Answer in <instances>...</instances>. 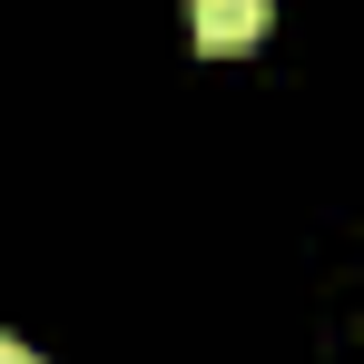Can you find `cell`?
<instances>
[{
	"instance_id": "obj_1",
	"label": "cell",
	"mask_w": 364,
	"mask_h": 364,
	"mask_svg": "<svg viewBox=\"0 0 364 364\" xmlns=\"http://www.w3.org/2000/svg\"><path fill=\"white\" fill-rule=\"evenodd\" d=\"M187 30H197L207 60H237V50H256L276 30V0H187Z\"/></svg>"
},
{
	"instance_id": "obj_2",
	"label": "cell",
	"mask_w": 364,
	"mask_h": 364,
	"mask_svg": "<svg viewBox=\"0 0 364 364\" xmlns=\"http://www.w3.org/2000/svg\"><path fill=\"white\" fill-rule=\"evenodd\" d=\"M0 364H40V355H30V345H20V335H0Z\"/></svg>"
}]
</instances>
